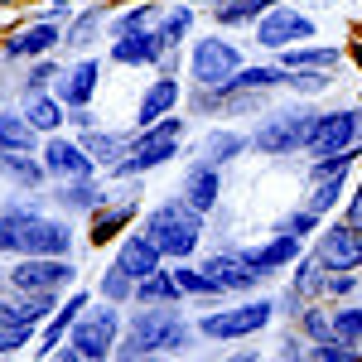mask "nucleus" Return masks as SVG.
Segmentation results:
<instances>
[{
    "mask_svg": "<svg viewBox=\"0 0 362 362\" xmlns=\"http://www.w3.org/2000/svg\"><path fill=\"white\" fill-rule=\"evenodd\" d=\"M189 343H194V329H189L179 305H140L131 314V324H126V343L121 348L160 358V353H184Z\"/></svg>",
    "mask_w": 362,
    "mask_h": 362,
    "instance_id": "obj_1",
    "label": "nucleus"
},
{
    "mask_svg": "<svg viewBox=\"0 0 362 362\" xmlns=\"http://www.w3.org/2000/svg\"><path fill=\"white\" fill-rule=\"evenodd\" d=\"M140 232L160 247V256L189 261L198 251V242H203V213L189 208L184 198H165V203H155V208L145 213V227H140Z\"/></svg>",
    "mask_w": 362,
    "mask_h": 362,
    "instance_id": "obj_2",
    "label": "nucleus"
},
{
    "mask_svg": "<svg viewBox=\"0 0 362 362\" xmlns=\"http://www.w3.org/2000/svg\"><path fill=\"white\" fill-rule=\"evenodd\" d=\"M179 140H184V116L155 121L150 131H136V136H131V150H126V160H121L112 174L116 179H140V174H150V169L169 165V160L179 155Z\"/></svg>",
    "mask_w": 362,
    "mask_h": 362,
    "instance_id": "obj_3",
    "label": "nucleus"
},
{
    "mask_svg": "<svg viewBox=\"0 0 362 362\" xmlns=\"http://www.w3.org/2000/svg\"><path fill=\"white\" fill-rule=\"evenodd\" d=\"M314 107H280V112L261 116L256 121V131H251V150H261V155H295V150H305L309 145V131H314Z\"/></svg>",
    "mask_w": 362,
    "mask_h": 362,
    "instance_id": "obj_4",
    "label": "nucleus"
},
{
    "mask_svg": "<svg viewBox=\"0 0 362 362\" xmlns=\"http://www.w3.org/2000/svg\"><path fill=\"white\" fill-rule=\"evenodd\" d=\"M5 285L15 295H58V290L78 285V266L68 256H20L5 271Z\"/></svg>",
    "mask_w": 362,
    "mask_h": 362,
    "instance_id": "obj_5",
    "label": "nucleus"
},
{
    "mask_svg": "<svg viewBox=\"0 0 362 362\" xmlns=\"http://www.w3.org/2000/svg\"><path fill=\"white\" fill-rule=\"evenodd\" d=\"M121 334H126V324H121V305L102 300V305H92V309H83V314H78V324H73L68 343H73L87 362H107Z\"/></svg>",
    "mask_w": 362,
    "mask_h": 362,
    "instance_id": "obj_6",
    "label": "nucleus"
},
{
    "mask_svg": "<svg viewBox=\"0 0 362 362\" xmlns=\"http://www.w3.org/2000/svg\"><path fill=\"white\" fill-rule=\"evenodd\" d=\"M276 319V300H247L237 309H218V314H203L198 319V334L218 338V343H232V338H251L261 329H271Z\"/></svg>",
    "mask_w": 362,
    "mask_h": 362,
    "instance_id": "obj_7",
    "label": "nucleus"
},
{
    "mask_svg": "<svg viewBox=\"0 0 362 362\" xmlns=\"http://www.w3.org/2000/svg\"><path fill=\"white\" fill-rule=\"evenodd\" d=\"M232 73H242V49L232 39H223V34L194 39V49H189V78L198 87H223Z\"/></svg>",
    "mask_w": 362,
    "mask_h": 362,
    "instance_id": "obj_8",
    "label": "nucleus"
},
{
    "mask_svg": "<svg viewBox=\"0 0 362 362\" xmlns=\"http://www.w3.org/2000/svg\"><path fill=\"white\" fill-rule=\"evenodd\" d=\"M305 39H314V20H309L305 10H295V5H276L271 15L256 20V44L271 49V54L295 49V44H305Z\"/></svg>",
    "mask_w": 362,
    "mask_h": 362,
    "instance_id": "obj_9",
    "label": "nucleus"
},
{
    "mask_svg": "<svg viewBox=\"0 0 362 362\" xmlns=\"http://www.w3.org/2000/svg\"><path fill=\"white\" fill-rule=\"evenodd\" d=\"M358 126H362V112H353V107H338V112L314 116V131H309L305 155L319 160V155H338V150L358 145Z\"/></svg>",
    "mask_w": 362,
    "mask_h": 362,
    "instance_id": "obj_10",
    "label": "nucleus"
},
{
    "mask_svg": "<svg viewBox=\"0 0 362 362\" xmlns=\"http://www.w3.org/2000/svg\"><path fill=\"white\" fill-rule=\"evenodd\" d=\"M314 256L324 261V271H348V276H358V271H362V232H353L348 223L319 227V237H314Z\"/></svg>",
    "mask_w": 362,
    "mask_h": 362,
    "instance_id": "obj_11",
    "label": "nucleus"
},
{
    "mask_svg": "<svg viewBox=\"0 0 362 362\" xmlns=\"http://www.w3.org/2000/svg\"><path fill=\"white\" fill-rule=\"evenodd\" d=\"M39 160L49 169V179H63V184H73V179H97V160L83 150V140L49 136L39 145Z\"/></svg>",
    "mask_w": 362,
    "mask_h": 362,
    "instance_id": "obj_12",
    "label": "nucleus"
},
{
    "mask_svg": "<svg viewBox=\"0 0 362 362\" xmlns=\"http://www.w3.org/2000/svg\"><path fill=\"white\" fill-rule=\"evenodd\" d=\"M68 251H73V227L63 223V218H49V213H39V218L25 227L20 256H68Z\"/></svg>",
    "mask_w": 362,
    "mask_h": 362,
    "instance_id": "obj_13",
    "label": "nucleus"
},
{
    "mask_svg": "<svg viewBox=\"0 0 362 362\" xmlns=\"http://www.w3.org/2000/svg\"><path fill=\"white\" fill-rule=\"evenodd\" d=\"M184 102V87H179V78L174 73H160L155 83L140 92V107H136V131H150L155 121H165V116H174V107Z\"/></svg>",
    "mask_w": 362,
    "mask_h": 362,
    "instance_id": "obj_14",
    "label": "nucleus"
},
{
    "mask_svg": "<svg viewBox=\"0 0 362 362\" xmlns=\"http://www.w3.org/2000/svg\"><path fill=\"white\" fill-rule=\"evenodd\" d=\"M300 256H305V242H300V237H290V232H276L271 242L242 251V261H247L256 276H276V271H285V266H295Z\"/></svg>",
    "mask_w": 362,
    "mask_h": 362,
    "instance_id": "obj_15",
    "label": "nucleus"
},
{
    "mask_svg": "<svg viewBox=\"0 0 362 362\" xmlns=\"http://www.w3.org/2000/svg\"><path fill=\"white\" fill-rule=\"evenodd\" d=\"M165 54H174V49H165L160 25L112 39V58H116V63H126V68H160V58H165Z\"/></svg>",
    "mask_w": 362,
    "mask_h": 362,
    "instance_id": "obj_16",
    "label": "nucleus"
},
{
    "mask_svg": "<svg viewBox=\"0 0 362 362\" xmlns=\"http://www.w3.org/2000/svg\"><path fill=\"white\" fill-rule=\"evenodd\" d=\"M58 44H63V29L49 25V20H34L29 29H20V34H10V39H5V58L34 63V58H49Z\"/></svg>",
    "mask_w": 362,
    "mask_h": 362,
    "instance_id": "obj_17",
    "label": "nucleus"
},
{
    "mask_svg": "<svg viewBox=\"0 0 362 362\" xmlns=\"http://www.w3.org/2000/svg\"><path fill=\"white\" fill-rule=\"evenodd\" d=\"M203 271L223 285L227 295H247V290H256L266 276H256L247 261H242V251H213L208 261H203Z\"/></svg>",
    "mask_w": 362,
    "mask_h": 362,
    "instance_id": "obj_18",
    "label": "nucleus"
},
{
    "mask_svg": "<svg viewBox=\"0 0 362 362\" xmlns=\"http://www.w3.org/2000/svg\"><path fill=\"white\" fill-rule=\"evenodd\" d=\"M97 78H102V63H97V58H78V63L54 83L58 102H63V107H92V97H97Z\"/></svg>",
    "mask_w": 362,
    "mask_h": 362,
    "instance_id": "obj_19",
    "label": "nucleus"
},
{
    "mask_svg": "<svg viewBox=\"0 0 362 362\" xmlns=\"http://www.w3.org/2000/svg\"><path fill=\"white\" fill-rule=\"evenodd\" d=\"M218 194H223V169L208 165V160H198V165H189V174H184V203L189 208H198L203 218L218 208Z\"/></svg>",
    "mask_w": 362,
    "mask_h": 362,
    "instance_id": "obj_20",
    "label": "nucleus"
},
{
    "mask_svg": "<svg viewBox=\"0 0 362 362\" xmlns=\"http://www.w3.org/2000/svg\"><path fill=\"white\" fill-rule=\"evenodd\" d=\"M87 305H92V295H87V290H73V295L49 314V324H44V334H39V353H44V358H49L54 348H63V338L73 334V324H78V314H83Z\"/></svg>",
    "mask_w": 362,
    "mask_h": 362,
    "instance_id": "obj_21",
    "label": "nucleus"
},
{
    "mask_svg": "<svg viewBox=\"0 0 362 362\" xmlns=\"http://www.w3.org/2000/svg\"><path fill=\"white\" fill-rule=\"evenodd\" d=\"M116 266H126L136 280L155 276L160 266H165V256H160V247L145 237V232H131V237H121V247H116Z\"/></svg>",
    "mask_w": 362,
    "mask_h": 362,
    "instance_id": "obj_22",
    "label": "nucleus"
},
{
    "mask_svg": "<svg viewBox=\"0 0 362 362\" xmlns=\"http://www.w3.org/2000/svg\"><path fill=\"white\" fill-rule=\"evenodd\" d=\"M276 87H285L280 63H242V73H232L218 92H276Z\"/></svg>",
    "mask_w": 362,
    "mask_h": 362,
    "instance_id": "obj_23",
    "label": "nucleus"
},
{
    "mask_svg": "<svg viewBox=\"0 0 362 362\" xmlns=\"http://www.w3.org/2000/svg\"><path fill=\"white\" fill-rule=\"evenodd\" d=\"M338 63H343L338 44H295V49H280V68L285 73H295V68H324V73H334Z\"/></svg>",
    "mask_w": 362,
    "mask_h": 362,
    "instance_id": "obj_24",
    "label": "nucleus"
},
{
    "mask_svg": "<svg viewBox=\"0 0 362 362\" xmlns=\"http://www.w3.org/2000/svg\"><path fill=\"white\" fill-rule=\"evenodd\" d=\"M39 131L29 126L25 112H0V150H10V155H39Z\"/></svg>",
    "mask_w": 362,
    "mask_h": 362,
    "instance_id": "obj_25",
    "label": "nucleus"
},
{
    "mask_svg": "<svg viewBox=\"0 0 362 362\" xmlns=\"http://www.w3.org/2000/svg\"><path fill=\"white\" fill-rule=\"evenodd\" d=\"M329 280H334V271H324L319 256H300L295 261V276H290V290L300 300H329Z\"/></svg>",
    "mask_w": 362,
    "mask_h": 362,
    "instance_id": "obj_26",
    "label": "nucleus"
},
{
    "mask_svg": "<svg viewBox=\"0 0 362 362\" xmlns=\"http://www.w3.org/2000/svg\"><path fill=\"white\" fill-rule=\"evenodd\" d=\"M247 145H251L247 131H227V126H213V131L203 136V160L223 169V165H232L237 155H247Z\"/></svg>",
    "mask_w": 362,
    "mask_h": 362,
    "instance_id": "obj_27",
    "label": "nucleus"
},
{
    "mask_svg": "<svg viewBox=\"0 0 362 362\" xmlns=\"http://www.w3.org/2000/svg\"><path fill=\"white\" fill-rule=\"evenodd\" d=\"M25 116L39 136H58L68 121V107L58 102V92H39V97H25Z\"/></svg>",
    "mask_w": 362,
    "mask_h": 362,
    "instance_id": "obj_28",
    "label": "nucleus"
},
{
    "mask_svg": "<svg viewBox=\"0 0 362 362\" xmlns=\"http://www.w3.org/2000/svg\"><path fill=\"white\" fill-rule=\"evenodd\" d=\"M83 150L97 160V165L116 169L121 160H126V150H131V136H126V131H102V126H97V131H83Z\"/></svg>",
    "mask_w": 362,
    "mask_h": 362,
    "instance_id": "obj_29",
    "label": "nucleus"
},
{
    "mask_svg": "<svg viewBox=\"0 0 362 362\" xmlns=\"http://www.w3.org/2000/svg\"><path fill=\"white\" fill-rule=\"evenodd\" d=\"M131 305H184V290H179V280H174V271H155V276L136 280V300Z\"/></svg>",
    "mask_w": 362,
    "mask_h": 362,
    "instance_id": "obj_30",
    "label": "nucleus"
},
{
    "mask_svg": "<svg viewBox=\"0 0 362 362\" xmlns=\"http://www.w3.org/2000/svg\"><path fill=\"white\" fill-rule=\"evenodd\" d=\"M39 218V208L34 203H10L5 213H0V251L5 256H20V242H25V227Z\"/></svg>",
    "mask_w": 362,
    "mask_h": 362,
    "instance_id": "obj_31",
    "label": "nucleus"
},
{
    "mask_svg": "<svg viewBox=\"0 0 362 362\" xmlns=\"http://www.w3.org/2000/svg\"><path fill=\"white\" fill-rule=\"evenodd\" d=\"M160 15H165V10H160L155 0H136V5L116 10L112 20H107V29H112V39H121V34H136V29H155Z\"/></svg>",
    "mask_w": 362,
    "mask_h": 362,
    "instance_id": "obj_32",
    "label": "nucleus"
},
{
    "mask_svg": "<svg viewBox=\"0 0 362 362\" xmlns=\"http://www.w3.org/2000/svg\"><path fill=\"white\" fill-rule=\"evenodd\" d=\"M276 5H285V0H227V5H218L213 10V20L223 29H237V25H256L261 15H271Z\"/></svg>",
    "mask_w": 362,
    "mask_h": 362,
    "instance_id": "obj_33",
    "label": "nucleus"
},
{
    "mask_svg": "<svg viewBox=\"0 0 362 362\" xmlns=\"http://www.w3.org/2000/svg\"><path fill=\"white\" fill-rule=\"evenodd\" d=\"M0 174H5V179H20L25 194H34V189L49 179L44 160H34V155H10V150H0Z\"/></svg>",
    "mask_w": 362,
    "mask_h": 362,
    "instance_id": "obj_34",
    "label": "nucleus"
},
{
    "mask_svg": "<svg viewBox=\"0 0 362 362\" xmlns=\"http://www.w3.org/2000/svg\"><path fill=\"white\" fill-rule=\"evenodd\" d=\"M174 280H179L184 300H223V295H227V290L208 276L203 266H184V261H179V266H174Z\"/></svg>",
    "mask_w": 362,
    "mask_h": 362,
    "instance_id": "obj_35",
    "label": "nucleus"
},
{
    "mask_svg": "<svg viewBox=\"0 0 362 362\" xmlns=\"http://www.w3.org/2000/svg\"><path fill=\"white\" fill-rule=\"evenodd\" d=\"M189 34H194V5L179 0V5H169L165 15H160V39H165V49H179Z\"/></svg>",
    "mask_w": 362,
    "mask_h": 362,
    "instance_id": "obj_36",
    "label": "nucleus"
},
{
    "mask_svg": "<svg viewBox=\"0 0 362 362\" xmlns=\"http://www.w3.org/2000/svg\"><path fill=\"white\" fill-rule=\"evenodd\" d=\"M107 20H112V10H107V5H92V10H83L73 25L63 29V44H73V49H87V44L97 39V29L107 25Z\"/></svg>",
    "mask_w": 362,
    "mask_h": 362,
    "instance_id": "obj_37",
    "label": "nucleus"
},
{
    "mask_svg": "<svg viewBox=\"0 0 362 362\" xmlns=\"http://www.w3.org/2000/svg\"><path fill=\"white\" fill-rule=\"evenodd\" d=\"M358 145H348V150H338V155H319V160H309V184H324V179H348V169L358 165Z\"/></svg>",
    "mask_w": 362,
    "mask_h": 362,
    "instance_id": "obj_38",
    "label": "nucleus"
},
{
    "mask_svg": "<svg viewBox=\"0 0 362 362\" xmlns=\"http://www.w3.org/2000/svg\"><path fill=\"white\" fill-rule=\"evenodd\" d=\"M97 295L112 300V305H131V300H136V276H131L126 266H107V276H102V285H97Z\"/></svg>",
    "mask_w": 362,
    "mask_h": 362,
    "instance_id": "obj_39",
    "label": "nucleus"
},
{
    "mask_svg": "<svg viewBox=\"0 0 362 362\" xmlns=\"http://www.w3.org/2000/svg\"><path fill=\"white\" fill-rule=\"evenodd\" d=\"M58 198H63L68 208H78V213H97V208L107 203V194H102V184H97V179H73Z\"/></svg>",
    "mask_w": 362,
    "mask_h": 362,
    "instance_id": "obj_40",
    "label": "nucleus"
},
{
    "mask_svg": "<svg viewBox=\"0 0 362 362\" xmlns=\"http://www.w3.org/2000/svg\"><path fill=\"white\" fill-rule=\"evenodd\" d=\"M131 213H136V198H131V203H116V208H97V218H92V242H107L121 223H131Z\"/></svg>",
    "mask_w": 362,
    "mask_h": 362,
    "instance_id": "obj_41",
    "label": "nucleus"
},
{
    "mask_svg": "<svg viewBox=\"0 0 362 362\" xmlns=\"http://www.w3.org/2000/svg\"><path fill=\"white\" fill-rule=\"evenodd\" d=\"M309 362H362V348L343 338H324V343H309Z\"/></svg>",
    "mask_w": 362,
    "mask_h": 362,
    "instance_id": "obj_42",
    "label": "nucleus"
},
{
    "mask_svg": "<svg viewBox=\"0 0 362 362\" xmlns=\"http://www.w3.org/2000/svg\"><path fill=\"white\" fill-rule=\"evenodd\" d=\"M63 78V68H58L54 58H34V68H29L25 78V97H39V92H54V83Z\"/></svg>",
    "mask_w": 362,
    "mask_h": 362,
    "instance_id": "obj_43",
    "label": "nucleus"
},
{
    "mask_svg": "<svg viewBox=\"0 0 362 362\" xmlns=\"http://www.w3.org/2000/svg\"><path fill=\"white\" fill-rule=\"evenodd\" d=\"M329 83H334V78H329L324 68H295V73H285V87L300 92V97H319Z\"/></svg>",
    "mask_w": 362,
    "mask_h": 362,
    "instance_id": "obj_44",
    "label": "nucleus"
},
{
    "mask_svg": "<svg viewBox=\"0 0 362 362\" xmlns=\"http://www.w3.org/2000/svg\"><path fill=\"white\" fill-rule=\"evenodd\" d=\"M343 184H348V179H324V184H314L309 198H305V208H309V213H319V218H324V213H334L338 198H343Z\"/></svg>",
    "mask_w": 362,
    "mask_h": 362,
    "instance_id": "obj_45",
    "label": "nucleus"
},
{
    "mask_svg": "<svg viewBox=\"0 0 362 362\" xmlns=\"http://www.w3.org/2000/svg\"><path fill=\"white\" fill-rule=\"evenodd\" d=\"M276 232H290V237H300L305 242L309 232H319V213H309V208H295V213H285L276 223Z\"/></svg>",
    "mask_w": 362,
    "mask_h": 362,
    "instance_id": "obj_46",
    "label": "nucleus"
},
{
    "mask_svg": "<svg viewBox=\"0 0 362 362\" xmlns=\"http://www.w3.org/2000/svg\"><path fill=\"white\" fill-rule=\"evenodd\" d=\"M334 338H343V343H358L362 338V305L334 309Z\"/></svg>",
    "mask_w": 362,
    "mask_h": 362,
    "instance_id": "obj_47",
    "label": "nucleus"
},
{
    "mask_svg": "<svg viewBox=\"0 0 362 362\" xmlns=\"http://www.w3.org/2000/svg\"><path fill=\"white\" fill-rule=\"evenodd\" d=\"M300 324H305V334L314 338V343H324V338H334V314H324V309L314 305L300 314Z\"/></svg>",
    "mask_w": 362,
    "mask_h": 362,
    "instance_id": "obj_48",
    "label": "nucleus"
},
{
    "mask_svg": "<svg viewBox=\"0 0 362 362\" xmlns=\"http://www.w3.org/2000/svg\"><path fill=\"white\" fill-rule=\"evenodd\" d=\"M29 338H34V329H0V358L15 353V348H25Z\"/></svg>",
    "mask_w": 362,
    "mask_h": 362,
    "instance_id": "obj_49",
    "label": "nucleus"
},
{
    "mask_svg": "<svg viewBox=\"0 0 362 362\" xmlns=\"http://www.w3.org/2000/svg\"><path fill=\"white\" fill-rule=\"evenodd\" d=\"M343 223L353 227V232H362V189H353V194H348V208H343Z\"/></svg>",
    "mask_w": 362,
    "mask_h": 362,
    "instance_id": "obj_50",
    "label": "nucleus"
},
{
    "mask_svg": "<svg viewBox=\"0 0 362 362\" xmlns=\"http://www.w3.org/2000/svg\"><path fill=\"white\" fill-rule=\"evenodd\" d=\"M68 126H73V131H97V116H92V107H68Z\"/></svg>",
    "mask_w": 362,
    "mask_h": 362,
    "instance_id": "obj_51",
    "label": "nucleus"
},
{
    "mask_svg": "<svg viewBox=\"0 0 362 362\" xmlns=\"http://www.w3.org/2000/svg\"><path fill=\"white\" fill-rule=\"evenodd\" d=\"M68 15H73V0H54V5H49V10H39L34 20H49V25H58V20H68Z\"/></svg>",
    "mask_w": 362,
    "mask_h": 362,
    "instance_id": "obj_52",
    "label": "nucleus"
},
{
    "mask_svg": "<svg viewBox=\"0 0 362 362\" xmlns=\"http://www.w3.org/2000/svg\"><path fill=\"white\" fill-rule=\"evenodd\" d=\"M54 362H87V358L73 348V343H68V348H54Z\"/></svg>",
    "mask_w": 362,
    "mask_h": 362,
    "instance_id": "obj_53",
    "label": "nucleus"
},
{
    "mask_svg": "<svg viewBox=\"0 0 362 362\" xmlns=\"http://www.w3.org/2000/svg\"><path fill=\"white\" fill-rule=\"evenodd\" d=\"M227 362H266V358H261L256 348H242V353H232V358H227Z\"/></svg>",
    "mask_w": 362,
    "mask_h": 362,
    "instance_id": "obj_54",
    "label": "nucleus"
},
{
    "mask_svg": "<svg viewBox=\"0 0 362 362\" xmlns=\"http://www.w3.org/2000/svg\"><path fill=\"white\" fill-rule=\"evenodd\" d=\"M189 5H194V0H189ZM198 5H213V10H218V5H227V0H198Z\"/></svg>",
    "mask_w": 362,
    "mask_h": 362,
    "instance_id": "obj_55",
    "label": "nucleus"
},
{
    "mask_svg": "<svg viewBox=\"0 0 362 362\" xmlns=\"http://www.w3.org/2000/svg\"><path fill=\"white\" fill-rule=\"evenodd\" d=\"M358 140H362V126H358Z\"/></svg>",
    "mask_w": 362,
    "mask_h": 362,
    "instance_id": "obj_56",
    "label": "nucleus"
}]
</instances>
